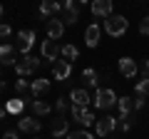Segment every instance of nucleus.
<instances>
[{
	"instance_id": "f257e3e1",
	"label": "nucleus",
	"mask_w": 149,
	"mask_h": 139,
	"mask_svg": "<svg viewBox=\"0 0 149 139\" xmlns=\"http://www.w3.org/2000/svg\"><path fill=\"white\" fill-rule=\"evenodd\" d=\"M127 30H129V20L124 15H109L104 20V32L109 38H122Z\"/></svg>"
},
{
	"instance_id": "f03ea898",
	"label": "nucleus",
	"mask_w": 149,
	"mask_h": 139,
	"mask_svg": "<svg viewBox=\"0 0 149 139\" xmlns=\"http://www.w3.org/2000/svg\"><path fill=\"white\" fill-rule=\"evenodd\" d=\"M37 70H40V60L32 57V55H22V57L15 62L17 77H30V75H35Z\"/></svg>"
},
{
	"instance_id": "7ed1b4c3",
	"label": "nucleus",
	"mask_w": 149,
	"mask_h": 139,
	"mask_svg": "<svg viewBox=\"0 0 149 139\" xmlns=\"http://www.w3.org/2000/svg\"><path fill=\"white\" fill-rule=\"evenodd\" d=\"M117 102H119V97L114 95L112 90H97V95H95V104H97V109H102V112H107V109H112V107H117Z\"/></svg>"
},
{
	"instance_id": "20e7f679",
	"label": "nucleus",
	"mask_w": 149,
	"mask_h": 139,
	"mask_svg": "<svg viewBox=\"0 0 149 139\" xmlns=\"http://www.w3.org/2000/svg\"><path fill=\"white\" fill-rule=\"evenodd\" d=\"M40 52H42V60L45 62H57V57L62 55V47L57 45V40H42V45H40Z\"/></svg>"
},
{
	"instance_id": "39448f33",
	"label": "nucleus",
	"mask_w": 149,
	"mask_h": 139,
	"mask_svg": "<svg viewBox=\"0 0 149 139\" xmlns=\"http://www.w3.org/2000/svg\"><path fill=\"white\" fill-rule=\"evenodd\" d=\"M70 114H72V119H74V122H80L82 127H90V124H97L95 114H92L87 107H77V104H72V107H70Z\"/></svg>"
},
{
	"instance_id": "423d86ee",
	"label": "nucleus",
	"mask_w": 149,
	"mask_h": 139,
	"mask_svg": "<svg viewBox=\"0 0 149 139\" xmlns=\"http://www.w3.org/2000/svg\"><path fill=\"white\" fill-rule=\"evenodd\" d=\"M32 45H35V30H20L17 32V45L15 47L20 50L22 55H30Z\"/></svg>"
},
{
	"instance_id": "0eeeda50",
	"label": "nucleus",
	"mask_w": 149,
	"mask_h": 139,
	"mask_svg": "<svg viewBox=\"0 0 149 139\" xmlns=\"http://www.w3.org/2000/svg\"><path fill=\"white\" fill-rule=\"evenodd\" d=\"M80 3H74V0H65V5H62V10H65V25H72V22H77L80 20Z\"/></svg>"
},
{
	"instance_id": "6e6552de",
	"label": "nucleus",
	"mask_w": 149,
	"mask_h": 139,
	"mask_svg": "<svg viewBox=\"0 0 149 139\" xmlns=\"http://www.w3.org/2000/svg\"><path fill=\"white\" fill-rule=\"evenodd\" d=\"M97 134L100 137H107V134H112L114 129H117V117H112V114H104L102 119H97Z\"/></svg>"
},
{
	"instance_id": "1a4fd4ad",
	"label": "nucleus",
	"mask_w": 149,
	"mask_h": 139,
	"mask_svg": "<svg viewBox=\"0 0 149 139\" xmlns=\"http://www.w3.org/2000/svg\"><path fill=\"white\" fill-rule=\"evenodd\" d=\"M72 75V65L65 62V60H57V62L52 65V77L57 82H67V77Z\"/></svg>"
},
{
	"instance_id": "9d476101",
	"label": "nucleus",
	"mask_w": 149,
	"mask_h": 139,
	"mask_svg": "<svg viewBox=\"0 0 149 139\" xmlns=\"http://www.w3.org/2000/svg\"><path fill=\"white\" fill-rule=\"evenodd\" d=\"M90 10H92V15L95 17H109V15H114V13H112V3L109 0H95V3H92L90 5Z\"/></svg>"
},
{
	"instance_id": "9b49d317",
	"label": "nucleus",
	"mask_w": 149,
	"mask_h": 139,
	"mask_svg": "<svg viewBox=\"0 0 149 139\" xmlns=\"http://www.w3.org/2000/svg\"><path fill=\"white\" fill-rule=\"evenodd\" d=\"M100 38H102V27L97 22L87 25V30H85V45L87 47H97L100 45Z\"/></svg>"
},
{
	"instance_id": "f8f14e48",
	"label": "nucleus",
	"mask_w": 149,
	"mask_h": 139,
	"mask_svg": "<svg viewBox=\"0 0 149 139\" xmlns=\"http://www.w3.org/2000/svg\"><path fill=\"white\" fill-rule=\"evenodd\" d=\"M15 52H17V47L15 45H0V67H3V65H13V67H15Z\"/></svg>"
},
{
	"instance_id": "ddd939ff",
	"label": "nucleus",
	"mask_w": 149,
	"mask_h": 139,
	"mask_svg": "<svg viewBox=\"0 0 149 139\" xmlns=\"http://www.w3.org/2000/svg\"><path fill=\"white\" fill-rule=\"evenodd\" d=\"M40 127H42V124L37 122L35 117H20V119H17V129H20V132L37 134V132H40Z\"/></svg>"
},
{
	"instance_id": "4468645a",
	"label": "nucleus",
	"mask_w": 149,
	"mask_h": 139,
	"mask_svg": "<svg viewBox=\"0 0 149 139\" xmlns=\"http://www.w3.org/2000/svg\"><path fill=\"white\" fill-rule=\"evenodd\" d=\"M62 35H65V22L57 20V17L47 20V38H50V40H60Z\"/></svg>"
},
{
	"instance_id": "2eb2a0df",
	"label": "nucleus",
	"mask_w": 149,
	"mask_h": 139,
	"mask_svg": "<svg viewBox=\"0 0 149 139\" xmlns=\"http://www.w3.org/2000/svg\"><path fill=\"white\" fill-rule=\"evenodd\" d=\"M50 132H52V137H67L70 134V124L65 117H57L52 124H50Z\"/></svg>"
},
{
	"instance_id": "dca6fc26",
	"label": "nucleus",
	"mask_w": 149,
	"mask_h": 139,
	"mask_svg": "<svg viewBox=\"0 0 149 139\" xmlns=\"http://www.w3.org/2000/svg\"><path fill=\"white\" fill-rule=\"evenodd\" d=\"M70 99H72V104H77V107H87L92 97H90V92H87V90H80V87H77V90L70 92Z\"/></svg>"
},
{
	"instance_id": "f3484780",
	"label": "nucleus",
	"mask_w": 149,
	"mask_h": 139,
	"mask_svg": "<svg viewBox=\"0 0 149 139\" xmlns=\"http://www.w3.org/2000/svg\"><path fill=\"white\" fill-rule=\"evenodd\" d=\"M119 72H122L124 77H134L137 75V62H134L132 57H122L119 60Z\"/></svg>"
},
{
	"instance_id": "a211bd4d",
	"label": "nucleus",
	"mask_w": 149,
	"mask_h": 139,
	"mask_svg": "<svg viewBox=\"0 0 149 139\" xmlns=\"http://www.w3.org/2000/svg\"><path fill=\"white\" fill-rule=\"evenodd\" d=\"M117 107H119V112H122V117H132V112H137V109H134V97H119Z\"/></svg>"
},
{
	"instance_id": "6ab92c4d",
	"label": "nucleus",
	"mask_w": 149,
	"mask_h": 139,
	"mask_svg": "<svg viewBox=\"0 0 149 139\" xmlns=\"http://www.w3.org/2000/svg\"><path fill=\"white\" fill-rule=\"evenodd\" d=\"M47 90H50V80H45V77H40V80H32V85H30V92H32L35 97H42Z\"/></svg>"
},
{
	"instance_id": "aec40b11",
	"label": "nucleus",
	"mask_w": 149,
	"mask_h": 139,
	"mask_svg": "<svg viewBox=\"0 0 149 139\" xmlns=\"http://www.w3.org/2000/svg\"><path fill=\"white\" fill-rule=\"evenodd\" d=\"M82 80H85V87H97L100 85V75H97V70H92V67L82 70Z\"/></svg>"
},
{
	"instance_id": "412c9836",
	"label": "nucleus",
	"mask_w": 149,
	"mask_h": 139,
	"mask_svg": "<svg viewBox=\"0 0 149 139\" xmlns=\"http://www.w3.org/2000/svg\"><path fill=\"white\" fill-rule=\"evenodd\" d=\"M60 10H62V5H60V3L47 0V3H42V5H40V17H50V15H55V13H60Z\"/></svg>"
},
{
	"instance_id": "4be33fe9",
	"label": "nucleus",
	"mask_w": 149,
	"mask_h": 139,
	"mask_svg": "<svg viewBox=\"0 0 149 139\" xmlns=\"http://www.w3.org/2000/svg\"><path fill=\"white\" fill-rule=\"evenodd\" d=\"M30 109H32L35 117H45V114H50V107L45 104L42 99H32V102H30Z\"/></svg>"
},
{
	"instance_id": "5701e85b",
	"label": "nucleus",
	"mask_w": 149,
	"mask_h": 139,
	"mask_svg": "<svg viewBox=\"0 0 149 139\" xmlns=\"http://www.w3.org/2000/svg\"><path fill=\"white\" fill-rule=\"evenodd\" d=\"M22 109H25V99H8V104H5V112L8 114H20Z\"/></svg>"
},
{
	"instance_id": "b1692460",
	"label": "nucleus",
	"mask_w": 149,
	"mask_h": 139,
	"mask_svg": "<svg viewBox=\"0 0 149 139\" xmlns=\"http://www.w3.org/2000/svg\"><path fill=\"white\" fill-rule=\"evenodd\" d=\"M77 55H80V50L74 47V45H62V57H65V62L72 65L74 60H77Z\"/></svg>"
},
{
	"instance_id": "393cba45",
	"label": "nucleus",
	"mask_w": 149,
	"mask_h": 139,
	"mask_svg": "<svg viewBox=\"0 0 149 139\" xmlns=\"http://www.w3.org/2000/svg\"><path fill=\"white\" fill-rule=\"evenodd\" d=\"M134 127V117H119L117 119V129L119 132H129Z\"/></svg>"
},
{
	"instance_id": "a878e982",
	"label": "nucleus",
	"mask_w": 149,
	"mask_h": 139,
	"mask_svg": "<svg viewBox=\"0 0 149 139\" xmlns=\"http://www.w3.org/2000/svg\"><path fill=\"white\" fill-rule=\"evenodd\" d=\"M27 90H30V85H27V80H25V77L15 80V92H17V95H25Z\"/></svg>"
},
{
	"instance_id": "bb28decb",
	"label": "nucleus",
	"mask_w": 149,
	"mask_h": 139,
	"mask_svg": "<svg viewBox=\"0 0 149 139\" xmlns=\"http://www.w3.org/2000/svg\"><path fill=\"white\" fill-rule=\"evenodd\" d=\"M67 139H95L90 132H85V129H80V132H70Z\"/></svg>"
},
{
	"instance_id": "cd10ccee",
	"label": "nucleus",
	"mask_w": 149,
	"mask_h": 139,
	"mask_svg": "<svg viewBox=\"0 0 149 139\" xmlns=\"http://www.w3.org/2000/svg\"><path fill=\"white\" fill-rule=\"evenodd\" d=\"M55 109H57V112L60 114H65V112H67V99H65V97H57V102H55Z\"/></svg>"
},
{
	"instance_id": "c85d7f7f",
	"label": "nucleus",
	"mask_w": 149,
	"mask_h": 139,
	"mask_svg": "<svg viewBox=\"0 0 149 139\" xmlns=\"http://www.w3.org/2000/svg\"><path fill=\"white\" fill-rule=\"evenodd\" d=\"M10 35H13L10 25H8V22H0V40H8Z\"/></svg>"
},
{
	"instance_id": "c756f323",
	"label": "nucleus",
	"mask_w": 149,
	"mask_h": 139,
	"mask_svg": "<svg viewBox=\"0 0 149 139\" xmlns=\"http://www.w3.org/2000/svg\"><path fill=\"white\" fill-rule=\"evenodd\" d=\"M139 32L142 35H149V15H144V20L139 22Z\"/></svg>"
},
{
	"instance_id": "7c9ffc66",
	"label": "nucleus",
	"mask_w": 149,
	"mask_h": 139,
	"mask_svg": "<svg viewBox=\"0 0 149 139\" xmlns=\"http://www.w3.org/2000/svg\"><path fill=\"white\" fill-rule=\"evenodd\" d=\"M142 82H149V60H144L142 65Z\"/></svg>"
},
{
	"instance_id": "2f4dec72",
	"label": "nucleus",
	"mask_w": 149,
	"mask_h": 139,
	"mask_svg": "<svg viewBox=\"0 0 149 139\" xmlns=\"http://www.w3.org/2000/svg\"><path fill=\"white\" fill-rule=\"evenodd\" d=\"M3 139H20V137H17V132H13V129H10V132L3 134Z\"/></svg>"
},
{
	"instance_id": "473e14b6",
	"label": "nucleus",
	"mask_w": 149,
	"mask_h": 139,
	"mask_svg": "<svg viewBox=\"0 0 149 139\" xmlns=\"http://www.w3.org/2000/svg\"><path fill=\"white\" fill-rule=\"evenodd\" d=\"M5 114H8V112H5L3 107H0V119H5Z\"/></svg>"
},
{
	"instance_id": "72a5a7b5",
	"label": "nucleus",
	"mask_w": 149,
	"mask_h": 139,
	"mask_svg": "<svg viewBox=\"0 0 149 139\" xmlns=\"http://www.w3.org/2000/svg\"><path fill=\"white\" fill-rule=\"evenodd\" d=\"M3 15H5V10H3V5H0V20H3Z\"/></svg>"
},
{
	"instance_id": "f704fd0d",
	"label": "nucleus",
	"mask_w": 149,
	"mask_h": 139,
	"mask_svg": "<svg viewBox=\"0 0 149 139\" xmlns=\"http://www.w3.org/2000/svg\"><path fill=\"white\" fill-rule=\"evenodd\" d=\"M0 92H5V82H0Z\"/></svg>"
}]
</instances>
